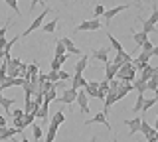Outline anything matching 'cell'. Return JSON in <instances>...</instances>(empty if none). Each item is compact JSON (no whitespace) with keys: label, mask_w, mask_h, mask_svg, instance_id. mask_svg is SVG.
Wrapping results in <instances>:
<instances>
[{"label":"cell","mask_w":158,"mask_h":142,"mask_svg":"<svg viewBox=\"0 0 158 142\" xmlns=\"http://www.w3.org/2000/svg\"><path fill=\"white\" fill-rule=\"evenodd\" d=\"M135 77H136V69H135V65H132V63H125V65L118 67L117 79L127 81V83H132V81H135Z\"/></svg>","instance_id":"cell-1"},{"label":"cell","mask_w":158,"mask_h":142,"mask_svg":"<svg viewBox=\"0 0 158 142\" xmlns=\"http://www.w3.org/2000/svg\"><path fill=\"white\" fill-rule=\"evenodd\" d=\"M48 14H49V6H44V12L40 14V16H36V20H34V22H32V24H30V26L26 28V30L20 34V38H26V36H30L32 32H36L38 28H42V26H44V20H46V16H48Z\"/></svg>","instance_id":"cell-2"},{"label":"cell","mask_w":158,"mask_h":142,"mask_svg":"<svg viewBox=\"0 0 158 142\" xmlns=\"http://www.w3.org/2000/svg\"><path fill=\"white\" fill-rule=\"evenodd\" d=\"M101 26L103 24L99 22V18H93V20H85V22L77 24L75 32H97V30H101Z\"/></svg>","instance_id":"cell-3"},{"label":"cell","mask_w":158,"mask_h":142,"mask_svg":"<svg viewBox=\"0 0 158 142\" xmlns=\"http://www.w3.org/2000/svg\"><path fill=\"white\" fill-rule=\"evenodd\" d=\"M85 124H87V126H89V124H103L107 130H111V128H113L111 122L107 120V115H105V112H97L93 119H87V120H85Z\"/></svg>","instance_id":"cell-4"},{"label":"cell","mask_w":158,"mask_h":142,"mask_svg":"<svg viewBox=\"0 0 158 142\" xmlns=\"http://www.w3.org/2000/svg\"><path fill=\"white\" fill-rule=\"evenodd\" d=\"M75 99H77V89L67 87V89L63 91V95L57 99V103H61V105H71V103H75Z\"/></svg>","instance_id":"cell-5"},{"label":"cell","mask_w":158,"mask_h":142,"mask_svg":"<svg viewBox=\"0 0 158 142\" xmlns=\"http://www.w3.org/2000/svg\"><path fill=\"white\" fill-rule=\"evenodd\" d=\"M89 97H87V93L83 91V89H79L77 91V99H75V103L79 105V109H81V112L83 115H89Z\"/></svg>","instance_id":"cell-6"},{"label":"cell","mask_w":158,"mask_h":142,"mask_svg":"<svg viewBox=\"0 0 158 142\" xmlns=\"http://www.w3.org/2000/svg\"><path fill=\"white\" fill-rule=\"evenodd\" d=\"M89 85V81L83 77V73H73V77H71V87L73 89H85V87Z\"/></svg>","instance_id":"cell-7"},{"label":"cell","mask_w":158,"mask_h":142,"mask_svg":"<svg viewBox=\"0 0 158 142\" xmlns=\"http://www.w3.org/2000/svg\"><path fill=\"white\" fill-rule=\"evenodd\" d=\"M127 8H131V6H128V4H121V6H115V8H109V10H107L105 14H103V18H105V20H107V22H111V20H113V18H115V16H117V14H121V12H125V10H127Z\"/></svg>","instance_id":"cell-8"},{"label":"cell","mask_w":158,"mask_h":142,"mask_svg":"<svg viewBox=\"0 0 158 142\" xmlns=\"http://www.w3.org/2000/svg\"><path fill=\"white\" fill-rule=\"evenodd\" d=\"M109 47H97V50L91 51V55L95 57L97 61H103V63H109Z\"/></svg>","instance_id":"cell-9"},{"label":"cell","mask_w":158,"mask_h":142,"mask_svg":"<svg viewBox=\"0 0 158 142\" xmlns=\"http://www.w3.org/2000/svg\"><path fill=\"white\" fill-rule=\"evenodd\" d=\"M61 43L65 46V50H67L69 55H81V50L73 43V40H69V38H61Z\"/></svg>","instance_id":"cell-10"},{"label":"cell","mask_w":158,"mask_h":142,"mask_svg":"<svg viewBox=\"0 0 158 142\" xmlns=\"http://www.w3.org/2000/svg\"><path fill=\"white\" fill-rule=\"evenodd\" d=\"M140 122H142V116H135L131 120H125V124L128 126L131 134H136V132H140Z\"/></svg>","instance_id":"cell-11"},{"label":"cell","mask_w":158,"mask_h":142,"mask_svg":"<svg viewBox=\"0 0 158 142\" xmlns=\"http://www.w3.org/2000/svg\"><path fill=\"white\" fill-rule=\"evenodd\" d=\"M87 93V97H95V99H99V81H89V85L85 87V89H83Z\"/></svg>","instance_id":"cell-12"},{"label":"cell","mask_w":158,"mask_h":142,"mask_svg":"<svg viewBox=\"0 0 158 142\" xmlns=\"http://www.w3.org/2000/svg\"><path fill=\"white\" fill-rule=\"evenodd\" d=\"M22 130L18 128H6V126H0V140H10L14 134H20Z\"/></svg>","instance_id":"cell-13"},{"label":"cell","mask_w":158,"mask_h":142,"mask_svg":"<svg viewBox=\"0 0 158 142\" xmlns=\"http://www.w3.org/2000/svg\"><path fill=\"white\" fill-rule=\"evenodd\" d=\"M105 65H107V69H105V79H107V81H113V79L117 77V71H118V67H117L113 61L105 63Z\"/></svg>","instance_id":"cell-14"},{"label":"cell","mask_w":158,"mask_h":142,"mask_svg":"<svg viewBox=\"0 0 158 142\" xmlns=\"http://www.w3.org/2000/svg\"><path fill=\"white\" fill-rule=\"evenodd\" d=\"M132 91V83H127V81H121V87H118V91H117V99L121 101L123 97L127 95V93H131Z\"/></svg>","instance_id":"cell-15"},{"label":"cell","mask_w":158,"mask_h":142,"mask_svg":"<svg viewBox=\"0 0 158 142\" xmlns=\"http://www.w3.org/2000/svg\"><path fill=\"white\" fill-rule=\"evenodd\" d=\"M140 134H144L146 140H148V138H154V128H152V126L148 124L144 119H142V122H140Z\"/></svg>","instance_id":"cell-16"},{"label":"cell","mask_w":158,"mask_h":142,"mask_svg":"<svg viewBox=\"0 0 158 142\" xmlns=\"http://www.w3.org/2000/svg\"><path fill=\"white\" fill-rule=\"evenodd\" d=\"M87 63H89V55H81V59L75 63V67H73V73H83L87 69Z\"/></svg>","instance_id":"cell-17"},{"label":"cell","mask_w":158,"mask_h":142,"mask_svg":"<svg viewBox=\"0 0 158 142\" xmlns=\"http://www.w3.org/2000/svg\"><path fill=\"white\" fill-rule=\"evenodd\" d=\"M138 73H140V77H138L140 81H148L152 75H154V67H152L150 63H148V65H144V69H142V71H138Z\"/></svg>","instance_id":"cell-18"},{"label":"cell","mask_w":158,"mask_h":142,"mask_svg":"<svg viewBox=\"0 0 158 142\" xmlns=\"http://www.w3.org/2000/svg\"><path fill=\"white\" fill-rule=\"evenodd\" d=\"M57 128H59V126L56 124V122H49V128H48V134H46V142H53V140H56Z\"/></svg>","instance_id":"cell-19"},{"label":"cell","mask_w":158,"mask_h":142,"mask_svg":"<svg viewBox=\"0 0 158 142\" xmlns=\"http://www.w3.org/2000/svg\"><path fill=\"white\" fill-rule=\"evenodd\" d=\"M56 99H57V89H56V85H53L49 91L44 93V103H48V105H49V103L56 101Z\"/></svg>","instance_id":"cell-20"},{"label":"cell","mask_w":158,"mask_h":142,"mask_svg":"<svg viewBox=\"0 0 158 142\" xmlns=\"http://www.w3.org/2000/svg\"><path fill=\"white\" fill-rule=\"evenodd\" d=\"M132 40H135L136 46H142V43L148 40V34L146 32H135V34H132Z\"/></svg>","instance_id":"cell-21"},{"label":"cell","mask_w":158,"mask_h":142,"mask_svg":"<svg viewBox=\"0 0 158 142\" xmlns=\"http://www.w3.org/2000/svg\"><path fill=\"white\" fill-rule=\"evenodd\" d=\"M132 89H136V93H140V95H144V93L148 91V89H146V81L135 79V81H132Z\"/></svg>","instance_id":"cell-22"},{"label":"cell","mask_w":158,"mask_h":142,"mask_svg":"<svg viewBox=\"0 0 158 142\" xmlns=\"http://www.w3.org/2000/svg\"><path fill=\"white\" fill-rule=\"evenodd\" d=\"M57 18H53V20L52 22H48V24H44V26H42V30L44 32H46V34H53V32H56V28H57Z\"/></svg>","instance_id":"cell-23"},{"label":"cell","mask_w":158,"mask_h":142,"mask_svg":"<svg viewBox=\"0 0 158 142\" xmlns=\"http://www.w3.org/2000/svg\"><path fill=\"white\" fill-rule=\"evenodd\" d=\"M48 103H42V107L36 111V119H48V115H49V111H48Z\"/></svg>","instance_id":"cell-24"},{"label":"cell","mask_w":158,"mask_h":142,"mask_svg":"<svg viewBox=\"0 0 158 142\" xmlns=\"http://www.w3.org/2000/svg\"><path fill=\"white\" fill-rule=\"evenodd\" d=\"M107 38H109V42H111V47L115 51H123V46H121V42L117 40L115 36H113V34H107Z\"/></svg>","instance_id":"cell-25"},{"label":"cell","mask_w":158,"mask_h":142,"mask_svg":"<svg viewBox=\"0 0 158 142\" xmlns=\"http://www.w3.org/2000/svg\"><path fill=\"white\" fill-rule=\"evenodd\" d=\"M142 107H144V95H140V93H138L136 103H135V107H132V111H135V112H142Z\"/></svg>","instance_id":"cell-26"},{"label":"cell","mask_w":158,"mask_h":142,"mask_svg":"<svg viewBox=\"0 0 158 142\" xmlns=\"http://www.w3.org/2000/svg\"><path fill=\"white\" fill-rule=\"evenodd\" d=\"M146 89H148V91H156V89H158V77H156V75H152L150 79L146 81Z\"/></svg>","instance_id":"cell-27"},{"label":"cell","mask_w":158,"mask_h":142,"mask_svg":"<svg viewBox=\"0 0 158 142\" xmlns=\"http://www.w3.org/2000/svg\"><path fill=\"white\" fill-rule=\"evenodd\" d=\"M32 134H34V140H40V138L44 136V132H42V126L34 122V124H32Z\"/></svg>","instance_id":"cell-28"},{"label":"cell","mask_w":158,"mask_h":142,"mask_svg":"<svg viewBox=\"0 0 158 142\" xmlns=\"http://www.w3.org/2000/svg\"><path fill=\"white\" fill-rule=\"evenodd\" d=\"M142 32H146V34H158V28L154 26V24H150V22H144V24H142Z\"/></svg>","instance_id":"cell-29"},{"label":"cell","mask_w":158,"mask_h":142,"mask_svg":"<svg viewBox=\"0 0 158 142\" xmlns=\"http://www.w3.org/2000/svg\"><path fill=\"white\" fill-rule=\"evenodd\" d=\"M63 120H65V115H63V111H57L56 115L52 116V122H56V124H63Z\"/></svg>","instance_id":"cell-30"},{"label":"cell","mask_w":158,"mask_h":142,"mask_svg":"<svg viewBox=\"0 0 158 142\" xmlns=\"http://www.w3.org/2000/svg\"><path fill=\"white\" fill-rule=\"evenodd\" d=\"M63 53H67V50H65V46L61 43V40H57V43H56V53H53V57H59V55H63Z\"/></svg>","instance_id":"cell-31"},{"label":"cell","mask_w":158,"mask_h":142,"mask_svg":"<svg viewBox=\"0 0 158 142\" xmlns=\"http://www.w3.org/2000/svg\"><path fill=\"white\" fill-rule=\"evenodd\" d=\"M34 120H36V115H34V112H26V115H24V128H26V126H32Z\"/></svg>","instance_id":"cell-32"},{"label":"cell","mask_w":158,"mask_h":142,"mask_svg":"<svg viewBox=\"0 0 158 142\" xmlns=\"http://www.w3.org/2000/svg\"><path fill=\"white\" fill-rule=\"evenodd\" d=\"M156 103H158L156 97H152V99H144V107H142V112L146 115V111H148V109H152V107H154Z\"/></svg>","instance_id":"cell-33"},{"label":"cell","mask_w":158,"mask_h":142,"mask_svg":"<svg viewBox=\"0 0 158 142\" xmlns=\"http://www.w3.org/2000/svg\"><path fill=\"white\" fill-rule=\"evenodd\" d=\"M61 65H63V63L59 61L57 57H53L52 63H49V69H52V71H61Z\"/></svg>","instance_id":"cell-34"},{"label":"cell","mask_w":158,"mask_h":142,"mask_svg":"<svg viewBox=\"0 0 158 142\" xmlns=\"http://www.w3.org/2000/svg\"><path fill=\"white\" fill-rule=\"evenodd\" d=\"M24 115H26L24 109H12L10 111V116H12V119H24Z\"/></svg>","instance_id":"cell-35"},{"label":"cell","mask_w":158,"mask_h":142,"mask_svg":"<svg viewBox=\"0 0 158 142\" xmlns=\"http://www.w3.org/2000/svg\"><path fill=\"white\" fill-rule=\"evenodd\" d=\"M4 2H6V4H8V6H10V8H12V10H14V12H16V14H18V16H20V8H18V0H4Z\"/></svg>","instance_id":"cell-36"},{"label":"cell","mask_w":158,"mask_h":142,"mask_svg":"<svg viewBox=\"0 0 158 142\" xmlns=\"http://www.w3.org/2000/svg\"><path fill=\"white\" fill-rule=\"evenodd\" d=\"M40 73V69H38V63H30L28 65V75L32 77V75H38Z\"/></svg>","instance_id":"cell-37"},{"label":"cell","mask_w":158,"mask_h":142,"mask_svg":"<svg viewBox=\"0 0 158 142\" xmlns=\"http://www.w3.org/2000/svg\"><path fill=\"white\" fill-rule=\"evenodd\" d=\"M109 87H111V83H109L107 79H103L101 83H99V91H103V93H105V95L109 93Z\"/></svg>","instance_id":"cell-38"},{"label":"cell","mask_w":158,"mask_h":142,"mask_svg":"<svg viewBox=\"0 0 158 142\" xmlns=\"http://www.w3.org/2000/svg\"><path fill=\"white\" fill-rule=\"evenodd\" d=\"M93 12H95V18H99V16H103V14L107 12V8L103 6V4H97V6H95V10H93Z\"/></svg>","instance_id":"cell-39"},{"label":"cell","mask_w":158,"mask_h":142,"mask_svg":"<svg viewBox=\"0 0 158 142\" xmlns=\"http://www.w3.org/2000/svg\"><path fill=\"white\" fill-rule=\"evenodd\" d=\"M48 81H52V83L59 81V71H52V69H49V73H48Z\"/></svg>","instance_id":"cell-40"},{"label":"cell","mask_w":158,"mask_h":142,"mask_svg":"<svg viewBox=\"0 0 158 142\" xmlns=\"http://www.w3.org/2000/svg\"><path fill=\"white\" fill-rule=\"evenodd\" d=\"M146 22H150V24H158V8H154V10H152V14H150V18H148Z\"/></svg>","instance_id":"cell-41"},{"label":"cell","mask_w":158,"mask_h":142,"mask_svg":"<svg viewBox=\"0 0 158 142\" xmlns=\"http://www.w3.org/2000/svg\"><path fill=\"white\" fill-rule=\"evenodd\" d=\"M20 63H22V61H20V57H10V59H8V67H10V69H14V67L20 65Z\"/></svg>","instance_id":"cell-42"},{"label":"cell","mask_w":158,"mask_h":142,"mask_svg":"<svg viewBox=\"0 0 158 142\" xmlns=\"http://www.w3.org/2000/svg\"><path fill=\"white\" fill-rule=\"evenodd\" d=\"M140 47H142V51H150V53H152V50H154V46H152V42H150V40H146Z\"/></svg>","instance_id":"cell-43"},{"label":"cell","mask_w":158,"mask_h":142,"mask_svg":"<svg viewBox=\"0 0 158 142\" xmlns=\"http://www.w3.org/2000/svg\"><path fill=\"white\" fill-rule=\"evenodd\" d=\"M73 75H69L67 71H59V81H69Z\"/></svg>","instance_id":"cell-44"},{"label":"cell","mask_w":158,"mask_h":142,"mask_svg":"<svg viewBox=\"0 0 158 142\" xmlns=\"http://www.w3.org/2000/svg\"><path fill=\"white\" fill-rule=\"evenodd\" d=\"M53 85H56V89H67V87H65V81H56Z\"/></svg>","instance_id":"cell-45"},{"label":"cell","mask_w":158,"mask_h":142,"mask_svg":"<svg viewBox=\"0 0 158 142\" xmlns=\"http://www.w3.org/2000/svg\"><path fill=\"white\" fill-rule=\"evenodd\" d=\"M6 32H8V24L0 28V40H2V38H6Z\"/></svg>","instance_id":"cell-46"},{"label":"cell","mask_w":158,"mask_h":142,"mask_svg":"<svg viewBox=\"0 0 158 142\" xmlns=\"http://www.w3.org/2000/svg\"><path fill=\"white\" fill-rule=\"evenodd\" d=\"M57 59L61 61V63H65V61L69 59V53H63V55H59V57H57Z\"/></svg>","instance_id":"cell-47"},{"label":"cell","mask_w":158,"mask_h":142,"mask_svg":"<svg viewBox=\"0 0 158 142\" xmlns=\"http://www.w3.org/2000/svg\"><path fill=\"white\" fill-rule=\"evenodd\" d=\"M0 126H6V119L4 116H0Z\"/></svg>","instance_id":"cell-48"},{"label":"cell","mask_w":158,"mask_h":142,"mask_svg":"<svg viewBox=\"0 0 158 142\" xmlns=\"http://www.w3.org/2000/svg\"><path fill=\"white\" fill-rule=\"evenodd\" d=\"M158 55V46H154V50H152V57Z\"/></svg>","instance_id":"cell-49"},{"label":"cell","mask_w":158,"mask_h":142,"mask_svg":"<svg viewBox=\"0 0 158 142\" xmlns=\"http://www.w3.org/2000/svg\"><path fill=\"white\" fill-rule=\"evenodd\" d=\"M154 75H156V77H158V65H156V67H154Z\"/></svg>","instance_id":"cell-50"},{"label":"cell","mask_w":158,"mask_h":142,"mask_svg":"<svg viewBox=\"0 0 158 142\" xmlns=\"http://www.w3.org/2000/svg\"><path fill=\"white\" fill-rule=\"evenodd\" d=\"M146 142H158V140H154V138H148V140H146Z\"/></svg>","instance_id":"cell-51"},{"label":"cell","mask_w":158,"mask_h":142,"mask_svg":"<svg viewBox=\"0 0 158 142\" xmlns=\"http://www.w3.org/2000/svg\"><path fill=\"white\" fill-rule=\"evenodd\" d=\"M95 140H97V136H93V138H91V140H89V142H95Z\"/></svg>","instance_id":"cell-52"},{"label":"cell","mask_w":158,"mask_h":142,"mask_svg":"<svg viewBox=\"0 0 158 142\" xmlns=\"http://www.w3.org/2000/svg\"><path fill=\"white\" fill-rule=\"evenodd\" d=\"M20 142H30V140H28V138H22V140H20Z\"/></svg>","instance_id":"cell-53"},{"label":"cell","mask_w":158,"mask_h":142,"mask_svg":"<svg viewBox=\"0 0 158 142\" xmlns=\"http://www.w3.org/2000/svg\"><path fill=\"white\" fill-rule=\"evenodd\" d=\"M154 95H156V99H158V89H156V91H154Z\"/></svg>","instance_id":"cell-54"},{"label":"cell","mask_w":158,"mask_h":142,"mask_svg":"<svg viewBox=\"0 0 158 142\" xmlns=\"http://www.w3.org/2000/svg\"><path fill=\"white\" fill-rule=\"evenodd\" d=\"M111 142H118V140H117V136H115V138H113V140H111Z\"/></svg>","instance_id":"cell-55"}]
</instances>
